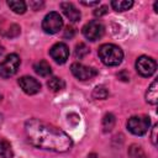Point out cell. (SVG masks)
I'll return each instance as SVG.
<instances>
[{
  "label": "cell",
  "instance_id": "cell-18",
  "mask_svg": "<svg viewBox=\"0 0 158 158\" xmlns=\"http://www.w3.org/2000/svg\"><path fill=\"white\" fill-rule=\"evenodd\" d=\"M115 125V117L111 114H107L102 118V128L104 131H110Z\"/></svg>",
  "mask_w": 158,
  "mask_h": 158
},
{
  "label": "cell",
  "instance_id": "cell-21",
  "mask_svg": "<svg viewBox=\"0 0 158 158\" xmlns=\"http://www.w3.org/2000/svg\"><path fill=\"white\" fill-rule=\"evenodd\" d=\"M107 12V6H105V5H102V6H100V7H98L96 10H94V15L95 16H102V15H105Z\"/></svg>",
  "mask_w": 158,
  "mask_h": 158
},
{
  "label": "cell",
  "instance_id": "cell-24",
  "mask_svg": "<svg viewBox=\"0 0 158 158\" xmlns=\"http://www.w3.org/2000/svg\"><path fill=\"white\" fill-rule=\"evenodd\" d=\"M80 4L85 5V6H94V5H99V1H81Z\"/></svg>",
  "mask_w": 158,
  "mask_h": 158
},
{
  "label": "cell",
  "instance_id": "cell-15",
  "mask_svg": "<svg viewBox=\"0 0 158 158\" xmlns=\"http://www.w3.org/2000/svg\"><path fill=\"white\" fill-rule=\"evenodd\" d=\"M110 4H111L114 10L121 12V11H126V10L131 9L133 5V1H131V0H114Z\"/></svg>",
  "mask_w": 158,
  "mask_h": 158
},
{
  "label": "cell",
  "instance_id": "cell-1",
  "mask_svg": "<svg viewBox=\"0 0 158 158\" xmlns=\"http://www.w3.org/2000/svg\"><path fill=\"white\" fill-rule=\"evenodd\" d=\"M25 135L27 141L41 149L52 152H67L72 148V138L60 128L38 118H30L25 123Z\"/></svg>",
  "mask_w": 158,
  "mask_h": 158
},
{
  "label": "cell",
  "instance_id": "cell-14",
  "mask_svg": "<svg viewBox=\"0 0 158 158\" xmlns=\"http://www.w3.org/2000/svg\"><path fill=\"white\" fill-rule=\"evenodd\" d=\"M12 157H14V152L10 142L6 141L5 138H0V158H12Z\"/></svg>",
  "mask_w": 158,
  "mask_h": 158
},
{
  "label": "cell",
  "instance_id": "cell-9",
  "mask_svg": "<svg viewBox=\"0 0 158 158\" xmlns=\"http://www.w3.org/2000/svg\"><path fill=\"white\" fill-rule=\"evenodd\" d=\"M49 54L52 57V59H54L56 63L58 64H63L67 62L68 57H69V48L65 43L63 42H58L56 44H53L49 49Z\"/></svg>",
  "mask_w": 158,
  "mask_h": 158
},
{
  "label": "cell",
  "instance_id": "cell-6",
  "mask_svg": "<svg viewBox=\"0 0 158 158\" xmlns=\"http://www.w3.org/2000/svg\"><path fill=\"white\" fill-rule=\"evenodd\" d=\"M81 31H83V35L85 38H88L89 41H96L102 37V35L105 32V27H104L102 22H100L99 20H93V21H89L88 23H85L83 26Z\"/></svg>",
  "mask_w": 158,
  "mask_h": 158
},
{
  "label": "cell",
  "instance_id": "cell-23",
  "mask_svg": "<svg viewBox=\"0 0 158 158\" xmlns=\"http://www.w3.org/2000/svg\"><path fill=\"white\" fill-rule=\"evenodd\" d=\"M156 133H157V125H154V126H153V128H152V142H153V144H157Z\"/></svg>",
  "mask_w": 158,
  "mask_h": 158
},
{
  "label": "cell",
  "instance_id": "cell-11",
  "mask_svg": "<svg viewBox=\"0 0 158 158\" xmlns=\"http://www.w3.org/2000/svg\"><path fill=\"white\" fill-rule=\"evenodd\" d=\"M60 9L63 10L64 15L72 21V22H77L80 20V11L72 4V2H60Z\"/></svg>",
  "mask_w": 158,
  "mask_h": 158
},
{
  "label": "cell",
  "instance_id": "cell-8",
  "mask_svg": "<svg viewBox=\"0 0 158 158\" xmlns=\"http://www.w3.org/2000/svg\"><path fill=\"white\" fill-rule=\"evenodd\" d=\"M70 70H72L73 75L75 78H78L79 80H90L98 74L96 69H94L91 67H86L81 63H73L70 67Z\"/></svg>",
  "mask_w": 158,
  "mask_h": 158
},
{
  "label": "cell",
  "instance_id": "cell-16",
  "mask_svg": "<svg viewBox=\"0 0 158 158\" xmlns=\"http://www.w3.org/2000/svg\"><path fill=\"white\" fill-rule=\"evenodd\" d=\"M47 85H48V88H49L52 91H54V93L63 90L64 86H65L64 80L60 79V78H58V77H52V78L47 81Z\"/></svg>",
  "mask_w": 158,
  "mask_h": 158
},
{
  "label": "cell",
  "instance_id": "cell-17",
  "mask_svg": "<svg viewBox=\"0 0 158 158\" xmlns=\"http://www.w3.org/2000/svg\"><path fill=\"white\" fill-rule=\"evenodd\" d=\"M7 5L16 14H23L26 11V2L25 1H21V0H9Z\"/></svg>",
  "mask_w": 158,
  "mask_h": 158
},
{
  "label": "cell",
  "instance_id": "cell-20",
  "mask_svg": "<svg viewBox=\"0 0 158 158\" xmlns=\"http://www.w3.org/2000/svg\"><path fill=\"white\" fill-rule=\"evenodd\" d=\"M74 53H75V57L77 58H84L89 53V48L86 47L85 43H79V44H77Z\"/></svg>",
  "mask_w": 158,
  "mask_h": 158
},
{
  "label": "cell",
  "instance_id": "cell-5",
  "mask_svg": "<svg viewBox=\"0 0 158 158\" xmlns=\"http://www.w3.org/2000/svg\"><path fill=\"white\" fill-rule=\"evenodd\" d=\"M62 27H63L62 16L56 11L47 14L42 21V30L49 35H54V33L59 32V30Z\"/></svg>",
  "mask_w": 158,
  "mask_h": 158
},
{
  "label": "cell",
  "instance_id": "cell-25",
  "mask_svg": "<svg viewBox=\"0 0 158 158\" xmlns=\"http://www.w3.org/2000/svg\"><path fill=\"white\" fill-rule=\"evenodd\" d=\"M2 53H4V47H2L1 44H0V56H1Z\"/></svg>",
  "mask_w": 158,
  "mask_h": 158
},
{
  "label": "cell",
  "instance_id": "cell-22",
  "mask_svg": "<svg viewBox=\"0 0 158 158\" xmlns=\"http://www.w3.org/2000/svg\"><path fill=\"white\" fill-rule=\"evenodd\" d=\"M73 35H74V28L73 27H65V32H64V37H73Z\"/></svg>",
  "mask_w": 158,
  "mask_h": 158
},
{
  "label": "cell",
  "instance_id": "cell-19",
  "mask_svg": "<svg viewBox=\"0 0 158 158\" xmlns=\"http://www.w3.org/2000/svg\"><path fill=\"white\" fill-rule=\"evenodd\" d=\"M107 95H109V91H107V89H106L105 86H102V85L96 86V88L94 89V91H93V96H94L95 99H106Z\"/></svg>",
  "mask_w": 158,
  "mask_h": 158
},
{
  "label": "cell",
  "instance_id": "cell-2",
  "mask_svg": "<svg viewBox=\"0 0 158 158\" xmlns=\"http://www.w3.org/2000/svg\"><path fill=\"white\" fill-rule=\"evenodd\" d=\"M99 58L101 62L106 65L115 67L118 65L123 59V52L122 49L112 43H104L99 48Z\"/></svg>",
  "mask_w": 158,
  "mask_h": 158
},
{
  "label": "cell",
  "instance_id": "cell-10",
  "mask_svg": "<svg viewBox=\"0 0 158 158\" xmlns=\"http://www.w3.org/2000/svg\"><path fill=\"white\" fill-rule=\"evenodd\" d=\"M19 85L20 88L28 95H33V94H37L40 90H41V84L37 79L32 78V77H28V75H25V77H21L19 79Z\"/></svg>",
  "mask_w": 158,
  "mask_h": 158
},
{
  "label": "cell",
  "instance_id": "cell-7",
  "mask_svg": "<svg viewBox=\"0 0 158 158\" xmlns=\"http://www.w3.org/2000/svg\"><path fill=\"white\" fill-rule=\"evenodd\" d=\"M136 69L142 77H151L157 69V63L148 56H141L136 60Z\"/></svg>",
  "mask_w": 158,
  "mask_h": 158
},
{
  "label": "cell",
  "instance_id": "cell-12",
  "mask_svg": "<svg viewBox=\"0 0 158 158\" xmlns=\"http://www.w3.org/2000/svg\"><path fill=\"white\" fill-rule=\"evenodd\" d=\"M33 69L40 77H48L52 74V68L46 60H40V62L35 63Z\"/></svg>",
  "mask_w": 158,
  "mask_h": 158
},
{
  "label": "cell",
  "instance_id": "cell-13",
  "mask_svg": "<svg viewBox=\"0 0 158 158\" xmlns=\"http://www.w3.org/2000/svg\"><path fill=\"white\" fill-rule=\"evenodd\" d=\"M146 100L147 102L152 104V105H156L157 101H158V86H157V80H154L151 86L148 88L147 93H146Z\"/></svg>",
  "mask_w": 158,
  "mask_h": 158
},
{
  "label": "cell",
  "instance_id": "cell-4",
  "mask_svg": "<svg viewBox=\"0 0 158 158\" xmlns=\"http://www.w3.org/2000/svg\"><path fill=\"white\" fill-rule=\"evenodd\" d=\"M20 57L15 53H11L5 57V59L0 63V77L2 78H10L16 74L19 67H20Z\"/></svg>",
  "mask_w": 158,
  "mask_h": 158
},
{
  "label": "cell",
  "instance_id": "cell-3",
  "mask_svg": "<svg viewBox=\"0 0 158 158\" xmlns=\"http://www.w3.org/2000/svg\"><path fill=\"white\" fill-rule=\"evenodd\" d=\"M151 120L148 116L141 115V116H132L127 121V128L131 133L136 136H142L149 130Z\"/></svg>",
  "mask_w": 158,
  "mask_h": 158
}]
</instances>
